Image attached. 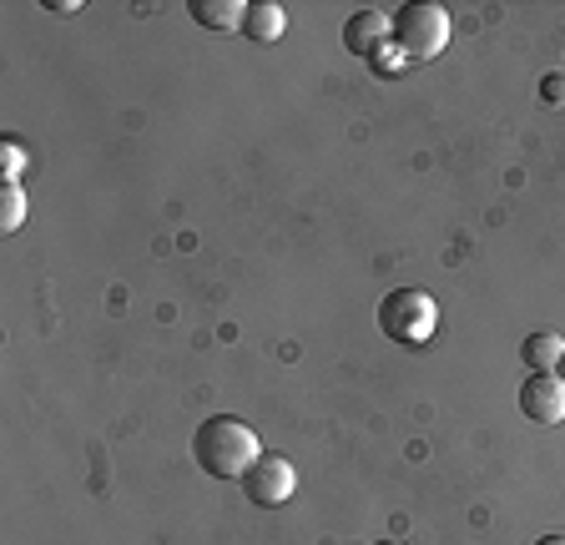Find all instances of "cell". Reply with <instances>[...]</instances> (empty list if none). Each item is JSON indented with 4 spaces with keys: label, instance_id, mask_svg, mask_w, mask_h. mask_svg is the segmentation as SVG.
Returning a JSON list of instances; mask_svg holds the SVG:
<instances>
[{
    "label": "cell",
    "instance_id": "3957f363",
    "mask_svg": "<svg viewBox=\"0 0 565 545\" xmlns=\"http://www.w3.org/2000/svg\"><path fill=\"white\" fill-rule=\"evenodd\" d=\"M379 329H384L388 344L419 349L435 339L439 329V303L424 288H394V293L379 303Z\"/></svg>",
    "mask_w": 565,
    "mask_h": 545
},
{
    "label": "cell",
    "instance_id": "277c9868",
    "mask_svg": "<svg viewBox=\"0 0 565 545\" xmlns=\"http://www.w3.org/2000/svg\"><path fill=\"white\" fill-rule=\"evenodd\" d=\"M243 490H247V500L263 505V510L288 505L294 490H298V470L288 464V455H263V460L243 474Z\"/></svg>",
    "mask_w": 565,
    "mask_h": 545
},
{
    "label": "cell",
    "instance_id": "6da1fadb",
    "mask_svg": "<svg viewBox=\"0 0 565 545\" xmlns=\"http://www.w3.org/2000/svg\"><path fill=\"white\" fill-rule=\"evenodd\" d=\"M192 460L207 474H217V480H243L263 460V445L253 435V425H243L237 415H212L192 435Z\"/></svg>",
    "mask_w": 565,
    "mask_h": 545
},
{
    "label": "cell",
    "instance_id": "4fadbf2b",
    "mask_svg": "<svg viewBox=\"0 0 565 545\" xmlns=\"http://www.w3.org/2000/svg\"><path fill=\"white\" fill-rule=\"evenodd\" d=\"M535 545H565V535H541Z\"/></svg>",
    "mask_w": 565,
    "mask_h": 545
},
{
    "label": "cell",
    "instance_id": "7a4b0ae2",
    "mask_svg": "<svg viewBox=\"0 0 565 545\" xmlns=\"http://www.w3.org/2000/svg\"><path fill=\"white\" fill-rule=\"evenodd\" d=\"M388 46L404 61H435L449 46V11L435 0H409L388 15Z\"/></svg>",
    "mask_w": 565,
    "mask_h": 545
},
{
    "label": "cell",
    "instance_id": "8992f818",
    "mask_svg": "<svg viewBox=\"0 0 565 545\" xmlns=\"http://www.w3.org/2000/svg\"><path fill=\"white\" fill-rule=\"evenodd\" d=\"M343 46H349V56H359V61H379L388 51V15L374 11V6L353 11L349 21H343Z\"/></svg>",
    "mask_w": 565,
    "mask_h": 545
},
{
    "label": "cell",
    "instance_id": "5b68a950",
    "mask_svg": "<svg viewBox=\"0 0 565 545\" xmlns=\"http://www.w3.org/2000/svg\"><path fill=\"white\" fill-rule=\"evenodd\" d=\"M520 409L530 425H565V380L561 374H530L520 384Z\"/></svg>",
    "mask_w": 565,
    "mask_h": 545
},
{
    "label": "cell",
    "instance_id": "ba28073f",
    "mask_svg": "<svg viewBox=\"0 0 565 545\" xmlns=\"http://www.w3.org/2000/svg\"><path fill=\"white\" fill-rule=\"evenodd\" d=\"M188 15L198 25H207V31H243L247 6H243V0H192Z\"/></svg>",
    "mask_w": 565,
    "mask_h": 545
},
{
    "label": "cell",
    "instance_id": "9a60e30c",
    "mask_svg": "<svg viewBox=\"0 0 565 545\" xmlns=\"http://www.w3.org/2000/svg\"><path fill=\"white\" fill-rule=\"evenodd\" d=\"M374 545H399V541H374Z\"/></svg>",
    "mask_w": 565,
    "mask_h": 545
},
{
    "label": "cell",
    "instance_id": "52a82bcc",
    "mask_svg": "<svg viewBox=\"0 0 565 545\" xmlns=\"http://www.w3.org/2000/svg\"><path fill=\"white\" fill-rule=\"evenodd\" d=\"M520 359H525L530 374H555V368H561V359H565V339H561V333H551V329L530 333L525 344H520Z\"/></svg>",
    "mask_w": 565,
    "mask_h": 545
},
{
    "label": "cell",
    "instance_id": "9c48e42d",
    "mask_svg": "<svg viewBox=\"0 0 565 545\" xmlns=\"http://www.w3.org/2000/svg\"><path fill=\"white\" fill-rule=\"evenodd\" d=\"M282 31H288V11L282 6H273V0H258V6H247V15H243V36L247 41H278Z\"/></svg>",
    "mask_w": 565,
    "mask_h": 545
},
{
    "label": "cell",
    "instance_id": "8fae6325",
    "mask_svg": "<svg viewBox=\"0 0 565 545\" xmlns=\"http://www.w3.org/2000/svg\"><path fill=\"white\" fill-rule=\"evenodd\" d=\"M0 172L11 182H21V172H25V147H21V137H6L0 142Z\"/></svg>",
    "mask_w": 565,
    "mask_h": 545
},
{
    "label": "cell",
    "instance_id": "2e32d148",
    "mask_svg": "<svg viewBox=\"0 0 565 545\" xmlns=\"http://www.w3.org/2000/svg\"><path fill=\"white\" fill-rule=\"evenodd\" d=\"M561 76H565V66H561Z\"/></svg>",
    "mask_w": 565,
    "mask_h": 545
},
{
    "label": "cell",
    "instance_id": "30bf717a",
    "mask_svg": "<svg viewBox=\"0 0 565 545\" xmlns=\"http://www.w3.org/2000/svg\"><path fill=\"white\" fill-rule=\"evenodd\" d=\"M0 223H6V233H15V227L25 223V188L11 182V178H6V188H0Z\"/></svg>",
    "mask_w": 565,
    "mask_h": 545
},
{
    "label": "cell",
    "instance_id": "7c38bea8",
    "mask_svg": "<svg viewBox=\"0 0 565 545\" xmlns=\"http://www.w3.org/2000/svg\"><path fill=\"white\" fill-rule=\"evenodd\" d=\"M541 101H545V107H565V76L561 72L541 76Z\"/></svg>",
    "mask_w": 565,
    "mask_h": 545
},
{
    "label": "cell",
    "instance_id": "5bb4252c",
    "mask_svg": "<svg viewBox=\"0 0 565 545\" xmlns=\"http://www.w3.org/2000/svg\"><path fill=\"white\" fill-rule=\"evenodd\" d=\"M555 374H561V380H565V359H561V368H555Z\"/></svg>",
    "mask_w": 565,
    "mask_h": 545
}]
</instances>
